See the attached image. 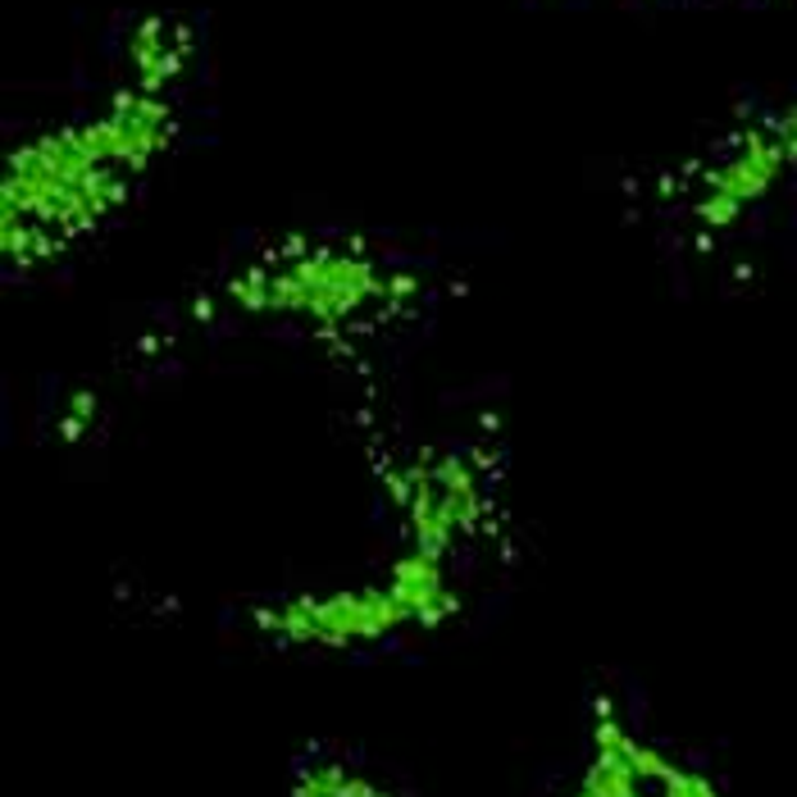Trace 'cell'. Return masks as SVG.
Instances as JSON below:
<instances>
[{
	"instance_id": "cell-1",
	"label": "cell",
	"mask_w": 797,
	"mask_h": 797,
	"mask_svg": "<svg viewBox=\"0 0 797 797\" xmlns=\"http://www.w3.org/2000/svg\"><path fill=\"white\" fill-rule=\"evenodd\" d=\"M174 142V110L160 87L123 91L83 123L42 132L6 160L0 183V255L32 270L110 219L151 160Z\"/></svg>"
},
{
	"instance_id": "cell-2",
	"label": "cell",
	"mask_w": 797,
	"mask_h": 797,
	"mask_svg": "<svg viewBox=\"0 0 797 797\" xmlns=\"http://www.w3.org/2000/svg\"><path fill=\"white\" fill-rule=\"evenodd\" d=\"M415 279L360 242L292 238L264 251L238 279H228L223 302L242 315L287 319L310 334H364L406 310Z\"/></svg>"
},
{
	"instance_id": "cell-3",
	"label": "cell",
	"mask_w": 797,
	"mask_h": 797,
	"mask_svg": "<svg viewBox=\"0 0 797 797\" xmlns=\"http://www.w3.org/2000/svg\"><path fill=\"white\" fill-rule=\"evenodd\" d=\"M392 506L402 511L411 547L451 556L460 538H470L488 515L483 470L465 451H424L419 460L387 470Z\"/></svg>"
},
{
	"instance_id": "cell-4",
	"label": "cell",
	"mask_w": 797,
	"mask_h": 797,
	"mask_svg": "<svg viewBox=\"0 0 797 797\" xmlns=\"http://www.w3.org/2000/svg\"><path fill=\"white\" fill-rule=\"evenodd\" d=\"M255 624L274 643H287V647H356V643H379L419 620H415V607L402 597V588L383 579V583H360V588H338V592L287 597V602L260 607Z\"/></svg>"
},
{
	"instance_id": "cell-5",
	"label": "cell",
	"mask_w": 797,
	"mask_h": 797,
	"mask_svg": "<svg viewBox=\"0 0 797 797\" xmlns=\"http://www.w3.org/2000/svg\"><path fill=\"white\" fill-rule=\"evenodd\" d=\"M579 797H724V793L707 775L679 766L660 747L629 734L611 711H602L592 724V756Z\"/></svg>"
},
{
	"instance_id": "cell-6",
	"label": "cell",
	"mask_w": 797,
	"mask_h": 797,
	"mask_svg": "<svg viewBox=\"0 0 797 797\" xmlns=\"http://www.w3.org/2000/svg\"><path fill=\"white\" fill-rule=\"evenodd\" d=\"M292 797H387L383 788H374L364 775L338 766V761H315L296 775V793Z\"/></svg>"
}]
</instances>
